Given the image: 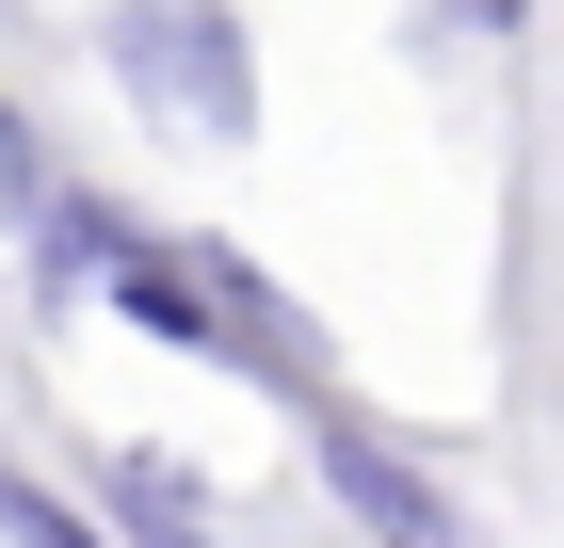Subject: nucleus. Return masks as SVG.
Instances as JSON below:
<instances>
[{"label":"nucleus","instance_id":"39448f33","mask_svg":"<svg viewBox=\"0 0 564 548\" xmlns=\"http://www.w3.org/2000/svg\"><path fill=\"white\" fill-rule=\"evenodd\" d=\"M435 17H452V33H517L532 0H435Z\"/></svg>","mask_w":564,"mask_h":548},{"label":"nucleus","instance_id":"7ed1b4c3","mask_svg":"<svg viewBox=\"0 0 564 548\" xmlns=\"http://www.w3.org/2000/svg\"><path fill=\"white\" fill-rule=\"evenodd\" d=\"M210 468L194 452H97V533L113 548H210Z\"/></svg>","mask_w":564,"mask_h":548},{"label":"nucleus","instance_id":"20e7f679","mask_svg":"<svg viewBox=\"0 0 564 548\" xmlns=\"http://www.w3.org/2000/svg\"><path fill=\"white\" fill-rule=\"evenodd\" d=\"M0 548H113V533H97V501L33 484V468H0Z\"/></svg>","mask_w":564,"mask_h":548},{"label":"nucleus","instance_id":"f257e3e1","mask_svg":"<svg viewBox=\"0 0 564 548\" xmlns=\"http://www.w3.org/2000/svg\"><path fill=\"white\" fill-rule=\"evenodd\" d=\"M97 65L177 146H259V33H242V0H113L97 17Z\"/></svg>","mask_w":564,"mask_h":548},{"label":"nucleus","instance_id":"f03ea898","mask_svg":"<svg viewBox=\"0 0 564 548\" xmlns=\"http://www.w3.org/2000/svg\"><path fill=\"white\" fill-rule=\"evenodd\" d=\"M291 420H306V468H323V501L355 516L371 548H468V516H452V484H435L420 452H388V436L355 420L339 387H291Z\"/></svg>","mask_w":564,"mask_h":548}]
</instances>
